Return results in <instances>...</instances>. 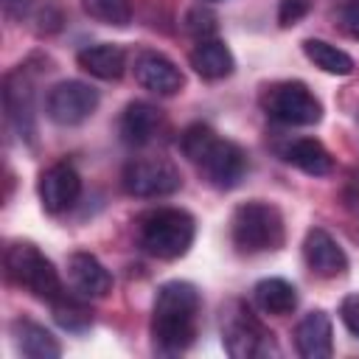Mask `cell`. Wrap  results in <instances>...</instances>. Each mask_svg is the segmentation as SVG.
I'll use <instances>...</instances> for the list:
<instances>
[{
    "label": "cell",
    "instance_id": "ba28073f",
    "mask_svg": "<svg viewBox=\"0 0 359 359\" xmlns=\"http://www.w3.org/2000/svg\"><path fill=\"white\" fill-rule=\"evenodd\" d=\"M121 185H123V191L129 196L157 199V196L177 194L182 188V174L165 157H140V160L126 163Z\"/></svg>",
    "mask_w": 359,
    "mask_h": 359
},
{
    "label": "cell",
    "instance_id": "7402d4cb",
    "mask_svg": "<svg viewBox=\"0 0 359 359\" xmlns=\"http://www.w3.org/2000/svg\"><path fill=\"white\" fill-rule=\"evenodd\" d=\"M87 300H90V297L79 294L76 289H73V292L65 289V292L50 303V309H53V320H56L65 331H70V334H81V331H87V328L93 325V309H90Z\"/></svg>",
    "mask_w": 359,
    "mask_h": 359
},
{
    "label": "cell",
    "instance_id": "2e32d148",
    "mask_svg": "<svg viewBox=\"0 0 359 359\" xmlns=\"http://www.w3.org/2000/svg\"><path fill=\"white\" fill-rule=\"evenodd\" d=\"M163 123H165V118H163V109L160 107H154L149 101H132L121 112L118 129H121L123 143H129V146H146V143H151L160 135Z\"/></svg>",
    "mask_w": 359,
    "mask_h": 359
},
{
    "label": "cell",
    "instance_id": "ac0fdd59",
    "mask_svg": "<svg viewBox=\"0 0 359 359\" xmlns=\"http://www.w3.org/2000/svg\"><path fill=\"white\" fill-rule=\"evenodd\" d=\"M280 157L289 165H294L303 174H309V177H325V174L334 171V157L317 137H294V140H289L280 149Z\"/></svg>",
    "mask_w": 359,
    "mask_h": 359
},
{
    "label": "cell",
    "instance_id": "30bf717a",
    "mask_svg": "<svg viewBox=\"0 0 359 359\" xmlns=\"http://www.w3.org/2000/svg\"><path fill=\"white\" fill-rule=\"evenodd\" d=\"M3 109L14 132L34 143L36 140V115H34V73L31 65L14 67L3 79Z\"/></svg>",
    "mask_w": 359,
    "mask_h": 359
},
{
    "label": "cell",
    "instance_id": "277c9868",
    "mask_svg": "<svg viewBox=\"0 0 359 359\" xmlns=\"http://www.w3.org/2000/svg\"><path fill=\"white\" fill-rule=\"evenodd\" d=\"M196 236V222L182 208H157L140 216L137 222V241L140 247L160 261L182 258Z\"/></svg>",
    "mask_w": 359,
    "mask_h": 359
},
{
    "label": "cell",
    "instance_id": "83f0119b",
    "mask_svg": "<svg viewBox=\"0 0 359 359\" xmlns=\"http://www.w3.org/2000/svg\"><path fill=\"white\" fill-rule=\"evenodd\" d=\"M339 317L345 323V328L359 337V294H345L339 303Z\"/></svg>",
    "mask_w": 359,
    "mask_h": 359
},
{
    "label": "cell",
    "instance_id": "3957f363",
    "mask_svg": "<svg viewBox=\"0 0 359 359\" xmlns=\"http://www.w3.org/2000/svg\"><path fill=\"white\" fill-rule=\"evenodd\" d=\"M230 238H233V247L244 255L280 250L286 238L283 213L278 210V205L264 199L241 202L230 216Z\"/></svg>",
    "mask_w": 359,
    "mask_h": 359
},
{
    "label": "cell",
    "instance_id": "e0dca14e",
    "mask_svg": "<svg viewBox=\"0 0 359 359\" xmlns=\"http://www.w3.org/2000/svg\"><path fill=\"white\" fill-rule=\"evenodd\" d=\"M76 62L84 73L101 79V81H118L126 70V50L115 42H98L87 45L76 53Z\"/></svg>",
    "mask_w": 359,
    "mask_h": 359
},
{
    "label": "cell",
    "instance_id": "4fadbf2b",
    "mask_svg": "<svg viewBox=\"0 0 359 359\" xmlns=\"http://www.w3.org/2000/svg\"><path fill=\"white\" fill-rule=\"evenodd\" d=\"M303 261L309 266L311 275L317 278H337L348 269V255L339 247V241L323 230V227H311L303 238Z\"/></svg>",
    "mask_w": 359,
    "mask_h": 359
},
{
    "label": "cell",
    "instance_id": "4316f807",
    "mask_svg": "<svg viewBox=\"0 0 359 359\" xmlns=\"http://www.w3.org/2000/svg\"><path fill=\"white\" fill-rule=\"evenodd\" d=\"M309 6H311V0H280V8H278L280 28H289V25L300 22L309 14Z\"/></svg>",
    "mask_w": 359,
    "mask_h": 359
},
{
    "label": "cell",
    "instance_id": "cb8c5ba5",
    "mask_svg": "<svg viewBox=\"0 0 359 359\" xmlns=\"http://www.w3.org/2000/svg\"><path fill=\"white\" fill-rule=\"evenodd\" d=\"M81 8L95 22L126 28L132 22V0H81Z\"/></svg>",
    "mask_w": 359,
    "mask_h": 359
},
{
    "label": "cell",
    "instance_id": "5bb4252c",
    "mask_svg": "<svg viewBox=\"0 0 359 359\" xmlns=\"http://www.w3.org/2000/svg\"><path fill=\"white\" fill-rule=\"evenodd\" d=\"M67 278H70V286L90 297V300H98V297H107L112 292V275L109 269L93 255V252H73L67 258Z\"/></svg>",
    "mask_w": 359,
    "mask_h": 359
},
{
    "label": "cell",
    "instance_id": "52a82bcc",
    "mask_svg": "<svg viewBox=\"0 0 359 359\" xmlns=\"http://www.w3.org/2000/svg\"><path fill=\"white\" fill-rule=\"evenodd\" d=\"M261 109L266 118L283 126H314L323 118L320 98L303 81H275L261 93Z\"/></svg>",
    "mask_w": 359,
    "mask_h": 359
},
{
    "label": "cell",
    "instance_id": "6da1fadb",
    "mask_svg": "<svg viewBox=\"0 0 359 359\" xmlns=\"http://www.w3.org/2000/svg\"><path fill=\"white\" fill-rule=\"evenodd\" d=\"M202 311L199 289L188 280H168L157 289L151 309V342L157 353L174 356L191 348L196 339V323Z\"/></svg>",
    "mask_w": 359,
    "mask_h": 359
},
{
    "label": "cell",
    "instance_id": "5b68a950",
    "mask_svg": "<svg viewBox=\"0 0 359 359\" xmlns=\"http://www.w3.org/2000/svg\"><path fill=\"white\" fill-rule=\"evenodd\" d=\"M222 345L233 359H266L280 353L275 334L244 300H230L222 309Z\"/></svg>",
    "mask_w": 359,
    "mask_h": 359
},
{
    "label": "cell",
    "instance_id": "9c48e42d",
    "mask_svg": "<svg viewBox=\"0 0 359 359\" xmlns=\"http://www.w3.org/2000/svg\"><path fill=\"white\" fill-rule=\"evenodd\" d=\"M98 90L87 81L67 79L48 90L45 95V115L56 126H79L98 109Z\"/></svg>",
    "mask_w": 359,
    "mask_h": 359
},
{
    "label": "cell",
    "instance_id": "44dd1931",
    "mask_svg": "<svg viewBox=\"0 0 359 359\" xmlns=\"http://www.w3.org/2000/svg\"><path fill=\"white\" fill-rule=\"evenodd\" d=\"M252 300L264 314L283 317L297 309V289L283 278H264L252 286Z\"/></svg>",
    "mask_w": 359,
    "mask_h": 359
},
{
    "label": "cell",
    "instance_id": "9a60e30c",
    "mask_svg": "<svg viewBox=\"0 0 359 359\" xmlns=\"http://www.w3.org/2000/svg\"><path fill=\"white\" fill-rule=\"evenodd\" d=\"M294 348L303 359H328L334 353V328L331 317L323 309L300 317L294 328Z\"/></svg>",
    "mask_w": 359,
    "mask_h": 359
},
{
    "label": "cell",
    "instance_id": "ffe728a7",
    "mask_svg": "<svg viewBox=\"0 0 359 359\" xmlns=\"http://www.w3.org/2000/svg\"><path fill=\"white\" fill-rule=\"evenodd\" d=\"M191 67L208 79V81H219V79H227L236 67V59L230 53V48L222 42V39H199L196 48L191 50Z\"/></svg>",
    "mask_w": 359,
    "mask_h": 359
},
{
    "label": "cell",
    "instance_id": "d4e9b609",
    "mask_svg": "<svg viewBox=\"0 0 359 359\" xmlns=\"http://www.w3.org/2000/svg\"><path fill=\"white\" fill-rule=\"evenodd\" d=\"M185 31L194 34L196 39H210L216 31V14L210 8H202V6L191 8L185 14Z\"/></svg>",
    "mask_w": 359,
    "mask_h": 359
},
{
    "label": "cell",
    "instance_id": "8fae6325",
    "mask_svg": "<svg viewBox=\"0 0 359 359\" xmlns=\"http://www.w3.org/2000/svg\"><path fill=\"white\" fill-rule=\"evenodd\" d=\"M39 191V202L45 208V213L50 216H62L67 213L79 196H81V177L70 163H53L39 174L36 182Z\"/></svg>",
    "mask_w": 359,
    "mask_h": 359
},
{
    "label": "cell",
    "instance_id": "f1b7e54d",
    "mask_svg": "<svg viewBox=\"0 0 359 359\" xmlns=\"http://www.w3.org/2000/svg\"><path fill=\"white\" fill-rule=\"evenodd\" d=\"M34 8V0H3V11L8 20H22Z\"/></svg>",
    "mask_w": 359,
    "mask_h": 359
},
{
    "label": "cell",
    "instance_id": "8992f818",
    "mask_svg": "<svg viewBox=\"0 0 359 359\" xmlns=\"http://www.w3.org/2000/svg\"><path fill=\"white\" fill-rule=\"evenodd\" d=\"M6 275L20 289H25L28 294L45 303H53L65 292L53 261L31 241H11L6 247Z\"/></svg>",
    "mask_w": 359,
    "mask_h": 359
},
{
    "label": "cell",
    "instance_id": "7a4b0ae2",
    "mask_svg": "<svg viewBox=\"0 0 359 359\" xmlns=\"http://www.w3.org/2000/svg\"><path fill=\"white\" fill-rule=\"evenodd\" d=\"M182 154L216 191L236 188L247 174V154L238 143L219 137L208 123H191L180 137Z\"/></svg>",
    "mask_w": 359,
    "mask_h": 359
},
{
    "label": "cell",
    "instance_id": "7c38bea8",
    "mask_svg": "<svg viewBox=\"0 0 359 359\" xmlns=\"http://www.w3.org/2000/svg\"><path fill=\"white\" fill-rule=\"evenodd\" d=\"M135 81L154 95H177L185 87L182 70L160 50L143 48L135 56Z\"/></svg>",
    "mask_w": 359,
    "mask_h": 359
},
{
    "label": "cell",
    "instance_id": "603a6c76",
    "mask_svg": "<svg viewBox=\"0 0 359 359\" xmlns=\"http://www.w3.org/2000/svg\"><path fill=\"white\" fill-rule=\"evenodd\" d=\"M303 53L323 73H331V76H351L353 73V59L342 48H337L325 39H314V36L303 39Z\"/></svg>",
    "mask_w": 359,
    "mask_h": 359
},
{
    "label": "cell",
    "instance_id": "d6986e66",
    "mask_svg": "<svg viewBox=\"0 0 359 359\" xmlns=\"http://www.w3.org/2000/svg\"><path fill=\"white\" fill-rule=\"evenodd\" d=\"M11 337H14L17 351L28 359H56L62 353L59 339L45 325H39L28 317H17L11 323Z\"/></svg>",
    "mask_w": 359,
    "mask_h": 359
},
{
    "label": "cell",
    "instance_id": "484cf974",
    "mask_svg": "<svg viewBox=\"0 0 359 359\" xmlns=\"http://www.w3.org/2000/svg\"><path fill=\"white\" fill-rule=\"evenodd\" d=\"M337 22H339L345 36L359 39V0H339Z\"/></svg>",
    "mask_w": 359,
    "mask_h": 359
}]
</instances>
